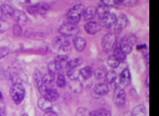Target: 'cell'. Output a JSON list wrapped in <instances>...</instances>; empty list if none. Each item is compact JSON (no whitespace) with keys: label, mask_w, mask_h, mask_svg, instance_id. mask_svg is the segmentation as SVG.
<instances>
[{"label":"cell","mask_w":159,"mask_h":116,"mask_svg":"<svg viewBox=\"0 0 159 116\" xmlns=\"http://www.w3.org/2000/svg\"><path fill=\"white\" fill-rule=\"evenodd\" d=\"M84 11H85V6L83 5H76L75 6H74L67 12V15H66L67 20H68L67 23H71L74 25L77 24L80 21L81 16L83 15Z\"/></svg>","instance_id":"1"},{"label":"cell","mask_w":159,"mask_h":116,"mask_svg":"<svg viewBox=\"0 0 159 116\" xmlns=\"http://www.w3.org/2000/svg\"><path fill=\"white\" fill-rule=\"evenodd\" d=\"M10 94L15 104H20L25 98V88L20 83H15L11 85Z\"/></svg>","instance_id":"2"},{"label":"cell","mask_w":159,"mask_h":116,"mask_svg":"<svg viewBox=\"0 0 159 116\" xmlns=\"http://www.w3.org/2000/svg\"><path fill=\"white\" fill-rule=\"evenodd\" d=\"M59 33L63 36H73L79 33V28L76 25L71 24V23H66L61 28H59Z\"/></svg>","instance_id":"3"},{"label":"cell","mask_w":159,"mask_h":116,"mask_svg":"<svg viewBox=\"0 0 159 116\" xmlns=\"http://www.w3.org/2000/svg\"><path fill=\"white\" fill-rule=\"evenodd\" d=\"M116 42V36L113 33H107L105 34L102 40V49L105 52H109L113 49L114 44Z\"/></svg>","instance_id":"4"},{"label":"cell","mask_w":159,"mask_h":116,"mask_svg":"<svg viewBox=\"0 0 159 116\" xmlns=\"http://www.w3.org/2000/svg\"><path fill=\"white\" fill-rule=\"evenodd\" d=\"M114 103L118 106H122L125 104V90L121 86H117L115 88L113 95Z\"/></svg>","instance_id":"5"},{"label":"cell","mask_w":159,"mask_h":116,"mask_svg":"<svg viewBox=\"0 0 159 116\" xmlns=\"http://www.w3.org/2000/svg\"><path fill=\"white\" fill-rule=\"evenodd\" d=\"M69 44H70V41L67 37L63 36V35L57 36L53 41V45L57 49H66V48H68Z\"/></svg>","instance_id":"6"},{"label":"cell","mask_w":159,"mask_h":116,"mask_svg":"<svg viewBox=\"0 0 159 116\" xmlns=\"http://www.w3.org/2000/svg\"><path fill=\"white\" fill-rule=\"evenodd\" d=\"M117 21V17L114 13L110 12V14H108L105 18H103L101 19V26L102 27H105V28H110L111 27L115 26Z\"/></svg>","instance_id":"7"},{"label":"cell","mask_w":159,"mask_h":116,"mask_svg":"<svg viewBox=\"0 0 159 116\" xmlns=\"http://www.w3.org/2000/svg\"><path fill=\"white\" fill-rule=\"evenodd\" d=\"M101 25L95 21H89L85 25L86 32L89 34H95L101 30Z\"/></svg>","instance_id":"8"},{"label":"cell","mask_w":159,"mask_h":116,"mask_svg":"<svg viewBox=\"0 0 159 116\" xmlns=\"http://www.w3.org/2000/svg\"><path fill=\"white\" fill-rule=\"evenodd\" d=\"M131 80V75L129 71L127 69H125L123 71L121 72L120 76H119V84L120 86H127Z\"/></svg>","instance_id":"9"},{"label":"cell","mask_w":159,"mask_h":116,"mask_svg":"<svg viewBox=\"0 0 159 116\" xmlns=\"http://www.w3.org/2000/svg\"><path fill=\"white\" fill-rule=\"evenodd\" d=\"M126 25H127V18H126V16L124 15V14L120 15L119 18H117V21H116V24L114 26L115 31L119 32V31L123 30L126 27Z\"/></svg>","instance_id":"10"},{"label":"cell","mask_w":159,"mask_h":116,"mask_svg":"<svg viewBox=\"0 0 159 116\" xmlns=\"http://www.w3.org/2000/svg\"><path fill=\"white\" fill-rule=\"evenodd\" d=\"M132 47H133V44L130 41V40L128 37H124L120 41V46L119 48L122 49V51L125 53V55L126 54H129L131 51H132Z\"/></svg>","instance_id":"11"},{"label":"cell","mask_w":159,"mask_h":116,"mask_svg":"<svg viewBox=\"0 0 159 116\" xmlns=\"http://www.w3.org/2000/svg\"><path fill=\"white\" fill-rule=\"evenodd\" d=\"M38 106H39L40 109H42L43 111L48 112V111H51L52 109L53 105H52L51 101L48 100L43 97H42L38 100Z\"/></svg>","instance_id":"12"},{"label":"cell","mask_w":159,"mask_h":116,"mask_svg":"<svg viewBox=\"0 0 159 116\" xmlns=\"http://www.w3.org/2000/svg\"><path fill=\"white\" fill-rule=\"evenodd\" d=\"M43 98H45L48 100H50V101H55V100H57L58 99V97H59V94L57 92V90H55V89H47L46 90V92L43 94Z\"/></svg>","instance_id":"13"},{"label":"cell","mask_w":159,"mask_h":116,"mask_svg":"<svg viewBox=\"0 0 159 116\" xmlns=\"http://www.w3.org/2000/svg\"><path fill=\"white\" fill-rule=\"evenodd\" d=\"M12 18L14 19V20L20 25V24H24L26 23L27 19H28V17L27 15L21 11H19V10H16L14 11L13 15H12Z\"/></svg>","instance_id":"14"},{"label":"cell","mask_w":159,"mask_h":116,"mask_svg":"<svg viewBox=\"0 0 159 116\" xmlns=\"http://www.w3.org/2000/svg\"><path fill=\"white\" fill-rule=\"evenodd\" d=\"M69 86H70L71 91L74 92H76V93L81 92V91L83 89L82 84H81V82L80 81L79 79H77V80H71V83L69 84Z\"/></svg>","instance_id":"15"},{"label":"cell","mask_w":159,"mask_h":116,"mask_svg":"<svg viewBox=\"0 0 159 116\" xmlns=\"http://www.w3.org/2000/svg\"><path fill=\"white\" fill-rule=\"evenodd\" d=\"M97 14V9L94 7H88L85 8V11L83 12V18L86 20H91L93 19Z\"/></svg>","instance_id":"16"},{"label":"cell","mask_w":159,"mask_h":116,"mask_svg":"<svg viewBox=\"0 0 159 116\" xmlns=\"http://www.w3.org/2000/svg\"><path fill=\"white\" fill-rule=\"evenodd\" d=\"M74 45L75 49L77 51H82L84 50L86 47V41L85 39L82 38V37H76L74 40Z\"/></svg>","instance_id":"17"},{"label":"cell","mask_w":159,"mask_h":116,"mask_svg":"<svg viewBox=\"0 0 159 116\" xmlns=\"http://www.w3.org/2000/svg\"><path fill=\"white\" fill-rule=\"evenodd\" d=\"M97 14L101 19H103V18H105L108 14H110L109 7L105 6V5H103L102 3V4L97 8Z\"/></svg>","instance_id":"18"},{"label":"cell","mask_w":159,"mask_h":116,"mask_svg":"<svg viewBox=\"0 0 159 116\" xmlns=\"http://www.w3.org/2000/svg\"><path fill=\"white\" fill-rule=\"evenodd\" d=\"M94 92L97 95H105L109 92L108 85L106 84H98L95 86Z\"/></svg>","instance_id":"19"},{"label":"cell","mask_w":159,"mask_h":116,"mask_svg":"<svg viewBox=\"0 0 159 116\" xmlns=\"http://www.w3.org/2000/svg\"><path fill=\"white\" fill-rule=\"evenodd\" d=\"M48 69H49V72H50L51 74H53V75L57 73L60 70H62L61 66L58 64V62H57L56 60L51 61L49 62V64H48Z\"/></svg>","instance_id":"20"},{"label":"cell","mask_w":159,"mask_h":116,"mask_svg":"<svg viewBox=\"0 0 159 116\" xmlns=\"http://www.w3.org/2000/svg\"><path fill=\"white\" fill-rule=\"evenodd\" d=\"M93 74H94V71H93V69L89 66L84 67V68H82V69L80 71V75L83 77L84 79H89V77H92Z\"/></svg>","instance_id":"21"},{"label":"cell","mask_w":159,"mask_h":116,"mask_svg":"<svg viewBox=\"0 0 159 116\" xmlns=\"http://www.w3.org/2000/svg\"><path fill=\"white\" fill-rule=\"evenodd\" d=\"M132 116H146V109L142 105H139L135 106L133 112H132Z\"/></svg>","instance_id":"22"},{"label":"cell","mask_w":159,"mask_h":116,"mask_svg":"<svg viewBox=\"0 0 159 116\" xmlns=\"http://www.w3.org/2000/svg\"><path fill=\"white\" fill-rule=\"evenodd\" d=\"M56 61L58 62V64L61 66L62 69L64 68H66L67 67V64H68L69 61V58L67 55H60L57 56V58H56Z\"/></svg>","instance_id":"23"},{"label":"cell","mask_w":159,"mask_h":116,"mask_svg":"<svg viewBox=\"0 0 159 116\" xmlns=\"http://www.w3.org/2000/svg\"><path fill=\"white\" fill-rule=\"evenodd\" d=\"M1 11H2V14H4V15L12 17L15 10L11 6L5 4V5H2V6H1Z\"/></svg>","instance_id":"24"},{"label":"cell","mask_w":159,"mask_h":116,"mask_svg":"<svg viewBox=\"0 0 159 116\" xmlns=\"http://www.w3.org/2000/svg\"><path fill=\"white\" fill-rule=\"evenodd\" d=\"M113 56L119 62H123L125 59V54L122 51V49H121L119 47H117V48L114 49Z\"/></svg>","instance_id":"25"},{"label":"cell","mask_w":159,"mask_h":116,"mask_svg":"<svg viewBox=\"0 0 159 116\" xmlns=\"http://www.w3.org/2000/svg\"><path fill=\"white\" fill-rule=\"evenodd\" d=\"M117 78V73L115 71H107L106 73V76L104 77V80H105V83L111 84L113 83L114 81L116 80Z\"/></svg>","instance_id":"26"},{"label":"cell","mask_w":159,"mask_h":116,"mask_svg":"<svg viewBox=\"0 0 159 116\" xmlns=\"http://www.w3.org/2000/svg\"><path fill=\"white\" fill-rule=\"evenodd\" d=\"M91 116H111V112L104 108H100L91 112Z\"/></svg>","instance_id":"27"},{"label":"cell","mask_w":159,"mask_h":116,"mask_svg":"<svg viewBox=\"0 0 159 116\" xmlns=\"http://www.w3.org/2000/svg\"><path fill=\"white\" fill-rule=\"evenodd\" d=\"M67 76L71 80H77V79H79L80 71H78L76 68L67 70Z\"/></svg>","instance_id":"28"},{"label":"cell","mask_w":159,"mask_h":116,"mask_svg":"<svg viewBox=\"0 0 159 116\" xmlns=\"http://www.w3.org/2000/svg\"><path fill=\"white\" fill-rule=\"evenodd\" d=\"M54 75L53 74H51V73H48V74H46L44 75L43 77V83L44 85L46 86H48V85H50L51 84L54 82Z\"/></svg>","instance_id":"29"},{"label":"cell","mask_w":159,"mask_h":116,"mask_svg":"<svg viewBox=\"0 0 159 116\" xmlns=\"http://www.w3.org/2000/svg\"><path fill=\"white\" fill-rule=\"evenodd\" d=\"M106 70L104 68H97V70L94 71V75L97 79H102V78H104L105 76H106Z\"/></svg>","instance_id":"30"},{"label":"cell","mask_w":159,"mask_h":116,"mask_svg":"<svg viewBox=\"0 0 159 116\" xmlns=\"http://www.w3.org/2000/svg\"><path fill=\"white\" fill-rule=\"evenodd\" d=\"M75 116H91V112L85 107H80L77 109Z\"/></svg>","instance_id":"31"},{"label":"cell","mask_w":159,"mask_h":116,"mask_svg":"<svg viewBox=\"0 0 159 116\" xmlns=\"http://www.w3.org/2000/svg\"><path fill=\"white\" fill-rule=\"evenodd\" d=\"M81 63V60L80 58H75L74 60L70 61L67 64V70H71V69H75L79 66L80 64Z\"/></svg>","instance_id":"32"},{"label":"cell","mask_w":159,"mask_h":116,"mask_svg":"<svg viewBox=\"0 0 159 116\" xmlns=\"http://www.w3.org/2000/svg\"><path fill=\"white\" fill-rule=\"evenodd\" d=\"M66 84V77L64 75L60 74L58 75L57 77V84L58 87H64Z\"/></svg>","instance_id":"33"},{"label":"cell","mask_w":159,"mask_h":116,"mask_svg":"<svg viewBox=\"0 0 159 116\" xmlns=\"http://www.w3.org/2000/svg\"><path fill=\"white\" fill-rule=\"evenodd\" d=\"M108 64L111 68H117V67L119 65V62L114 57L113 55L112 56H110L108 59Z\"/></svg>","instance_id":"34"},{"label":"cell","mask_w":159,"mask_h":116,"mask_svg":"<svg viewBox=\"0 0 159 116\" xmlns=\"http://www.w3.org/2000/svg\"><path fill=\"white\" fill-rule=\"evenodd\" d=\"M28 11L30 14L39 13V5H31L28 7Z\"/></svg>","instance_id":"35"},{"label":"cell","mask_w":159,"mask_h":116,"mask_svg":"<svg viewBox=\"0 0 159 116\" xmlns=\"http://www.w3.org/2000/svg\"><path fill=\"white\" fill-rule=\"evenodd\" d=\"M9 29V23L5 20H0V33H5Z\"/></svg>","instance_id":"36"},{"label":"cell","mask_w":159,"mask_h":116,"mask_svg":"<svg viewBox=\"0 0 159 116\" xmlns=\"http://www.w3.org/2000/svg\"><path fill=\"white\" fill-rule=\"evenodd\" d=\"M12 31H13V33H14V35H15V36H19V35H20L21 33H22V28H21V27H20V25L16 24V25H14V26H13Z\"/></svg>","instance_id":"37"},{"label":"cell","mask_w":159,"mask_h":116,"mask_svg":"<svg viewBox=\"0 0 159 116\" xmlns=\"http://www.w3.org/2000/svg\"><path fill=\"white\" fill-rule=\"evenodd\" d=\"M9 54V49L4 47V48H0V59L6 57V55Z\"/></svg>","instance_id":"38"},{"label":"cell","mask_w":159,"mask_h":116,"mask_svg":"<svg viewBox=\"0 0 159 116\" xmlns=\"http://www.w3.org/2000/svg\"><path fill=\"white\" fill-rule=\"evenodd\" d=\"M0 116H6V110L5 105H0Z\"/></svg>","instance_id":"39"},{"label":"cell","mask_w":159,"mask_h":116,"mask_svg":"<svg viewBox=\"0 0 159 116\" xmlns=\"http://www.w3.org/2000/svg\"><path fill=\"white\" fill-rule=\"evenodd\" d=\"M44 116H58V115H57L55 112H53L52 110H51V111H48V112H45V113H44Z\"/></svg>","instance_id":"40"},{"label":"cell","mask_w":159,"mask_h":116,"mask_svg":"<svg viewBox=\"0 0 159 116\" xmlns=\"http://www.w3.org/2000/svg\"><path fill=\"white\" fill-rule=\"evenodd\" d=\"M3 100V94H2V92H0V100Z\"/></svg>","instance_id":"41"},{"label":"cell","mask_w":159,"mask_h":116,"mask_svg":"<svg viewBox=\"0 0 159 116\" xmlns=\"http://www.w3.org/2000/svg\"><path fill=\"white\" fill-rule=\"evenodd\" d=\"M2 15V11H1V7H0V17Z\"/></svg>","instance_id":"42"},{"label":"cell","mask_w":159,"mask_h":116,"mask_svg":"<svg viewBox=\"0 0 159 116\" xmlns=\"http://www.w3.org/2000/svg\"><path fill=\"white\" fill-rule=\"evenodd\" d=\"M21 116H29V115H28L27 114H22V115H21Z\"/></svg>","instance_id":"43"}]
</instances>
